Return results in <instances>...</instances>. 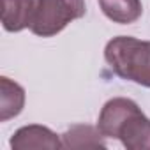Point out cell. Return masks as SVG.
<instances>
[{
    "label": "cell",
    "mask_w": 150,
    "mask_h": 150,
    "mask_svg": "<svg viewBox=\"0 0 150 150\" xmlns=\"http://www.w3.org/2000/svg\"><path fill=\"white\" fill-rule=\"evenodd\" d=\"M104 58L118 78L150 88V41L113 37L104 48Z\"/></svg>",
    "instance_id": "6da1fadb"
},
{
    "label": "cell",
    "mask_w": 150,
    "mask_h": 150,
    "mask_svg": "<svg viewBox=\"0 0 150 150\" xmlns=\"http://www.w3.org/2000/svg\"><path fill=\"white\" fill-rule=\"evenodd\" d=\"M85 11V0H35L30 30L39 37H53L71 21L83 18Z\"/></svg>",
    "instance_id": "7a4b0ae2"
},
{
    "label": "cell",
    "mask_w": 150,
    "mask_h": 150,
    "mask_svg": "<svg viewBox=\"0 0 150 150\" xmlns=\"http://www.w3.org/2000/svg\"><path fill=\"white\" fill-rule=\"evenodd\" d=\"M9 145L13 150H34V148L57 150V148L64 146V143L57 132H53L50 127L39 125V124H30V125L20 127L13 134Z\"/></svg>",
    "instance_id": "3957f363"
},
{
    "label": "cell",
    "mask_w": 150,
    "mask_h": 150,
    "mask_svg": "<svg viewBox=\"0 0 150 150\" xmlns=\"http://www.w3.org/2000/svg\"><path fill=\"white\" fill-rule=\"evenodd\" d=\"M115 139H120L127 150H150V118L141 108H136L118 127Z\"/></svg>",
    "instance_id": "277c9868"
},
{
    "label": "cell",
    "mask_w": 150,
    "mask_h": 150,
    "mask_svg": "<svg viewBox=\"0 0 150 150\" xmlns=\"http://www.w3.org/2000/svg\"><path fill=\"white\" fill-rule=\"evenodd\" d=\"M136 108H139V106L132 99H127V97L110 99L103 106V110L99 113V120H97V127L104 134V138H113L115 139V134H117L118 127Z\"/></svg>",
    "instance_id": "5b68a950"
},
{
    "label": "cell",
    "mask_w": 150,
    "mask_h": 150,
    "mask_svg": "<svg viewBox=\"0 0 150 150\" xmlns=\"http://www.w3.org/2000/svg\"><path fill=\"white\" fill-rule=\"evenodd\" d=\"M35 0H2V25L7 32L30 28Z\"/></svg>",
    "instance_id": "8992f818"
},
{
    "label": "cell",
    "mask_w": 150,
    "mask_h": 150,
    "mask_svg": "<svg viewBox=\"0 0 150 150\" xmlns=\"http://www.w3.org/2000/svg\"><path fill=\"white\" fill-rule=\"evenodd\" d=\"M25 108V90L7 76L0 78V122L18 117Z\"/></svg>",
    "instance_id": "52a82bcc"
},
{
    "label": "cell",
    "mask_w": 150,
    "mask_h": 150,
    "mask_svg": "<svg viewBox=\"0 0 150 150\" xmlns=\"http://www.w3.org/2000/svg\"><path fill=\"white\" fill-rule=\"evenodd\" d=\"M99 7L108 20L118 25H129L141 18V0H99Z\"/></svg>",
    "instance_id": "ba28073f"
},
{
    "label": "cell",
    "mask_w": 150,
    "mask_h": 150,
    "mask_svg": "<svg viewBox=\"0 0 150 150\" xmlns=\"http://www.w3.org/2000/svg\"><path fill=\"white\" fill-rule=\"evenodd\" d=\"M104 134L99 131V127L92 125H72L62 134V143L65 148H106Z\"/></svg>",
    "instance_id": "9c48e42d"
}]
</instances>
